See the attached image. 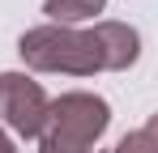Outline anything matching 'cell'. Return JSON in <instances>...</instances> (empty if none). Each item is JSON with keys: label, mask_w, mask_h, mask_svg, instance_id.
<instances>
[{"label": "cell", "mask_w": 158, "mask_h": 153, "mask_svg": "<svg viewBox=\"0 0 158 153\" xmlns=\"http://www.w3.org/2000/svg\"><path fill=\"white\" fill-rule=\"evenodd\" d=\"M111 153H158V145L150 140V132L141 128V132H128V136H124V140H120Z\"/></svg>", "instance_id": "cell-6"}, {"label": "cell", "mask_w": 158, "mask_h": 153, "mask_svg": "<svg viewBox=\"0 0 158 153\" xmlns=\"http://www.w3.org/2000/svg\"><path fill=\"white\" fill-rule=\"evenodd\" d=\"M22 60L34 73H73V76H94L107 73L103 64V43L94 30H73V26H34L22 34Z\"/></svg>", "instance_id": "cell-1"}, {"label": "cell", "mask_w": 158, "mask_h": 153, "mask_svg": "<svg viewBox=\"0 0 158 153\" xmlns=\"http://www.w3.org/2000/svg\"><path fill=\"white\" fill-rule=\"evenodd\" d=\"M0 153H17V149H13V140H9L4 132H0Z\"/></svg>", "instance_id": "cell-8"}, {"label": "cell", "mask_w": 158, "mask_h": 153, "mask_svg": "<svg viewBox=\"0 0 158 153\" xmlns=\"http://www.w3.org/2000/svg\"><path fill=\"white\" fill-rule=\"evenodd\" d=\"M94 34H98V43H103V64L107 73H124L137 64V55H141V34L124 22H98L94 26Z\"/></svg>", "instance_id": "cell-4"}, {"label": "cell", "mask_w": 158, "mask_h": 153, "mask_svg": "<svg viewBox=\"0 0 158 153\" xmlns=\"http://www.w3.org/2000/svg\"><path fill=\"white\" fill-rule=\"evenodd\" d=\"M107 0H47L43 13L52 17V26H73V22H85L94 13H103Z\"/></svg>", "instance_id": "cell-5"}, {"label": "cell", "mask_w": 158, "mask_h": 153, "mask_svg": "<svg viewBox=\"0 0 158 153\" xmlns=\"http://www.w3.org/2000/svg\"><path fill=\"white\" fill-rule=\"evenodd\" d=\"M47 106L52 98L39 81H30L26 73H0V124H9L17 136H43Z\"/></svg>", "instance_id": "cell-3"}, {"label": "cell", "mask_w": 158, "mask_h": 153, "mask_svg": "<svg viewBox=\"0 0 158 153\" xmlns=\"http://www.w3.org/2000/svg\"><path fill=\"white\" fill-rule=\"evenodd\" d=\"M111 124V106L98 94H60L47 106V128L39 136V153H98V136Z\"/></svg>", "instance_id": "cell-2"}, {"label": "cell", "mask_w": 158, "mask_h": 153, "mask_svg": "<svg viewBox=\"0 0 158 153\" xmlns=\"http://www.w3.org/2000/svg\"><path fill=\"white\" fill-rule=\"evenodd\" d=\"M145 132H150V140L158 145V115H150V124H145Z\"/></svg>", "instance_id": "cell-7"}]
</instances>
